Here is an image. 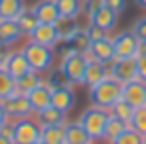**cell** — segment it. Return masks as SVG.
Masks as SVG:
<instances>
[{"label":"cell","instance_id":"22","mask_svg":"<svg viewBox=\"0 0 146 144\" xmlns=\"http://www.w3.org/2000/svg\"><path fill=\"white\" fill-rule=\"evenodd\" d=\"M55 30H57V34H59V42H62V40H70V38H72L80 28H78L76 19L59 17L57 21H55Z\"/></svg>","mask_w":146,"mask_h":144},{"label":"cell","instance_id":"26","mask_svg":"<svg viewBox=\"0 0 146 144\" xmlns=\"http://www.w3.org/2000/svg\"><path fill=\"white\" fill-rule=\"evenodd\" d=\"M59 9V15L62 17H70V19H76L80 11H83V2L80 0H55Z\"/></svg>","mask_w":146,"mask_h":144},{"label":"cell","instance_id":"3","mask_svg":"<svg viewBox=\"0 0 146 144\" xmlns=\"http://www.w3.org/2000/svg\"><path fill=\"white\" fill-rule=\"evenodd\" d=\"M23 55H26V59L30 62V68L36 72H47L53 68V49L51 47H44V44H38L34 40H30L26 47L21 49Z\"/></svg>","mask_w":146,"mask_h":144},{"label":"cell","instance_id":"37","mask_svg":"<svg viewBox=\"0 0 146 144\" xmlns=\"http://www.w3.org/2000/svg\"><path fill=\"white\" fill-rule=\"evenodd\" d=\"M133 34L140 38V40H146V17H140L138 21L133 23Z\"/></svg>","mask_w":146,"mask_h":144},{"label":"cell","instance_id":"46","mask_svg":"<svg viewBox=\"0 0 146 144\" xmlns=\"http://www.w3.org/2000/svg\"><path fill=\"white\" fill-rule=\"evenodd\" d=\"M144 144H146V136H144Z\"/></svg>","mask_w":146,"mask_h":144},{"label":"cell","instance_id":"27","mask_svg":"<svg viewBox=\"0 0 146 144\" xmlns=\"http://www.w3.org/2000/svg\"><path fill=\"white\" fill-rule=\"evenodd\" d=\"M133 110H135V108L131 106V104H127L125 100H119L112 108H110V115L117 117L119 121H123V123H127V125H129V123H131V119H133Z\"/></svg>","mask_w":146,"mask_h":144},{"label":"cell","instance_id":"34","mask_svg":"<svg viewBox=\"0 0 146 144\" xmlns=\"http://www.w3.org/2000/svg\"><path fill=\"white\" fill-rule=\"evenodd\" d=\"M102 7H104V0H83V13L87 15L89 19H91L93 13L100 11Z\"/></svg>","mask_w":146,"mask_h":144},{"label":"cell","instance_id":"13","mask_svg":"<svg viewBox=\"0 0 146 144\" xmlns=\"http://www.w3.org/2000/svg\"><path fill=\"white\" fill-rule=\"evenodd\" d=\"M87 57H95V59H100V62H104V64H108V62H112L114 57V44H112V38L106 36V38H102V40H98V42H91V47H89V51L85 53Z\"/></svg>","mask_w":146,"mask_h":144},{"label":"cell","instance_id":"39","mask_svg":"<svg viewBox=\"0 0 146 144\" xmlns=\"http://www.w3.org/2000/svg\"><path fill=\"white\" fill-rule=\"evenodd\" d=\"M138 78L146 83V57H138Z\"/></svg>","mask_w":146,"mask_h":144},{"label":"cell","instance_id":"14","mask_svg":"<svg viewBox=\"0 0 146 144\" xmlns=\"http://www.w3.org/2000/svg\"><path fill=\"white\" fill-rule=\"evenodd\" d=\"M74 102H76V93H74L72 85L53 89V93H51V106L59 108V110H64V112H70L74 108Z\"/></svg>","mask_w":146,"mask_h":144},{"label":"cell","instance_id":"40","mask_svg":"<svg viewBox=\"0 0 146 144\" xmlns=\"http://www.w3.org/2000/svg\"><path fill=\"white\" fill-rule=\"evenodd\" d=\"M7 55H9V47L7 44H0V68L4 66V62H7Z\"/></svg>","mask_w":146,"mask_h":144},{"label":"cell","instance_id":"15","mask_svg":"<svg viewBox=\"0 0 146 144\" xmlns=\"http://www.w3.org/2000/svg\"><path fill=\"white\" fill-rule=\"evenodd\" d=\"M34 13H36L40 23H53V26H55V21L62 17L55 0H40V2H36L34 4Z\"/></svg>","mask_w":146,"mask_h":144},{"label":"cell","instance_id":"1","mask_svg":"<svg viewBox=\"0 0 146 144\" xmlns=\"http://www.w3.org/2000/svg\"><path fill=\"white\" fill-rule=\"evenodd\" d=\"M121 93H123V83H119L112 76H106L98 85L89 87V100H91V106H100V108L110 110L121 100Z\"/></svg>","mask_w":146,"mask_h":144},{"label":"cell","instance_id":"23","mask_svg":"<svg viewBox=\"0 0 146 144\" xmlns=\"http://www.w3.org/2000/svg\"><path fill=\"white\" fill-rule=\"evenodd\" d=\"M15 21H17V26H19V30H21V34H28V36L34 32V28L40 23L38 17H36V13H34V9H23Z\"/></svg>","mask_w":146,"mask_h":144},{"label":"cell","instance_id":"18","mask_svg":"<svg viewBox=\"0 0 146 144\" xmlns=\"http://www.w3.org/2000/svg\"><path fill=\"white\" fill-rule=\"evenodd\" d=\"M117 19H119V13H114L112 9H108V7H102L100 11L93 13L91 23L98 26V28H102L104 32H110V30L117 26Z\"/></svg>","mask_w":146,"mask_h":144},{"label":"cell","instance_id":"17","mask_svg":"<svg viewBox=\"0 0 146 144\" xmlns=\"http://www.w3.org/2000/svg\"><path fill=\"white\" fill-rule=\"evenodd\" d=\"M21 38V30H19L15 19H0V44H15Z\"/></svg>","mask_w":146,"mask_h":144},{"label":"cell","instance_id":"29","mask_svg":"<svg viewBox=\"0 0 146 144\" xmlns=\"http://www.w3.org/2000/svg\"><path fill=\"white\" fill-rule=\"evenodd\" d=\"M15 91H17V89H15V78L4 70V68H0V100L13 96Z\"/></svg>","mask_w":146,"mask_h":144},{"label":"cell","instance_id":"38","mask_svg":"<svg viewBox=\"0 0 146 144\" xmlns=\"http://www.w3.org/2000/svg\"><path fill=\"white\" fill-rule=\"evenodd\" d=\"M104 7L112 9L114 13H123L127 7V0H104Z\"/></svg>","mask_w":146,"mask_h":144},{"label":"cell","instance_id":"36","mask_svg":"<svg viewBox=\"0 0 146 144\" xmlns=\"http://www.w3.org/2000/svg\"><path fill=\"white\" fill-rule=\"evenodd\" d=\"M15 125H17V121H11V119H7V121L0 125V136L9 138V140H15Z\"/></svg>","mask_w":146,"mask_h":144},{"label":"cell","instance_id":"41","mask_svg":"<svg viewBox=\"0 0 146 144\" xmlns=\"http://www.w3.org/2000/svg\"><path fill=\"white\" fill-rule=\"evenodd\" d=\"M138 57H146V40H140V47H138Z\"/></svg>","mask_w":146,"mask_h":144},{"label":"cell","instance_id":"10","mask_svg":"<svg viewBox=\"0 0 146 144\" xmlns=\"http://www.w3.org/2000/svg\"><path fill=\"white\" fill-rule=\"evenodd\" d=\"M4 70H7L11 76L17 81V78H21L23 74H28L32 68H30V62L26 59V55H23V51H9L7 55V62H4Z\"/></svg>","mask_w":146,"mask_h":144},{"label":"cell","instance_id":"25","mask_svg":"<svg viewBox=\"0 0 146 144\" xmlns=\"http://www.w3.org/2000/svg\"><path fill=\"white\" fill-rule=\"evenodd\" d=\"M40 83H42V78H40V72L30 70L28 74H23L21 78H17V81H15V89H17L19 93H30L34 87H38Z\"/></svg>","mask_w":146,"mask_h":144},{"label":"cell","instance_id":"33","mask_svg":"<svg viewBox=\"0 0 146 144\" xmlns=\"http://www.w3.org/2000/svg\"><path fill=\"white\" fill-rule=\"evenodd\" d=\"M129 127L135 129L138 133H142V136H146V106H140L133 110V119L129 123Z\"/></svg>","mask_w":146,"mask_h":144},{"label":"cell","instance_id":"28","mask_svg":"<svg viewBox=\"0 0 146 144\" xmlns=\"http://www.w3.org/2000/svg\"><path fill=\"white\" fill-rule=\"evenodd\" d=\"M62 42H70V47L74 49L76 53H87L89 51V47H91V40H89V34H87V30H83L80 28L76 34H74L70 40H62Z\"/></svg>","mask_w":146,"mask_h":144},{"label":"cell","instance_id":"9","mask_svg":"<svg viewBox=\"0 0 146 144\" xmlns=\"http://www.w3.org/2000/svg\"><path fill=\"white\" fill-rule=\"evenodd\" d=\"M121 100L131 104L133 108L146 106V83L142 81V78H133V81H129V83H123Z\"/></svg>","mask_w":146,"mask_h":144},{"label":"cell","instance_id":"32","mask_svg":"<svg viewBox=\"0 0 146 144\" xmlns=\"http://www.w3.org/2000/svg\"><path fill=\"white\" fill-rule=\"evenodd\" d=\"M127 123H123V121H119L117 117H112L110 115V119H108V125H106V133H104V138H108V140H114L117 136H121L125 129H127Z\"/></svg>","mask_w":146,"mask_h":144},{"label":"cell","instance_id":"24","mask_svg":"<svg viewBox=\"0 0 146 144\" xmlns=\"http://www.w3.org/2000/svg\"><path fill=\"white\" fill-rule=\"evenodd\" d=\"M23 9V0H0V19H17Z\"/></svg>","mask_w":146,"mask_h":144},{"label":"cell","instance_id":"19","mask_svg":"<svg viewBox=\"0 0 146 144\" xmlns=\"http://www.w3.org/2000/svg\"><path fill=\"white\" fill-rule=\"evenodd\" d=\"M38 123L42 127L64 125V123H66V112L55 108V106H47V108H42V110H38Z\"/></svg>","mask_w":146,"mask_h":144},{"label":"cell","instance_id":"11","mask_svg":"<svg viewBox=\"0 0 146 144\" xmlns=\"http://www.w3.org/2000/svg\"><path fill=\"white\" fill-rule=\"evenodd\" d=\"M108 76V66L104 62H100V59L95 57H87V66H85V76H83V83L89 87L98 85L100 81H104V78Z\"/></svg>","mask_w":146,"mask_h":144},{"label":"cell","instance_id":"6","mask_svg":"<svg viewBox=\"0 0 146 144\" xmlns=\"http://www.w3.org/2000/svg\"><path fill=\"white\" fill-rule=\"evenodd\" d=\"M114 44V55L117 57H138L140 38L133 34V30H123L112 38Z\"/></svg>","mask_w":146,"mask_h":144},{"label":"cell","instance_id":"31","mask_svg":"<svg viewBox=\"0 0 146 144\" xmlns=\"http://www.w3.org/2000/svg\"><path fill=\"white\" fill-rule=\"evenodd\" d=\"M47 85L51 87V89H59V87H68V85H70V81H68L66 72H64L62 68H53V70H49Z\"/></svg>","mask_w":146,"mask_h":144},{"label":"cell","instance_id":"20","mask_svg":"<svg viewBox=\"0 0 146 144\" xmlns=\"http://www.w3.org/2000/svg\"><path fill=\"white\" fill-rule=\"evenodd\" d=\"M93 140L89 133L83 129V125L76 123H66V144H91Z\"/></svg>","mask_w":146,"mask_h":144},{"label":"cell","instance_id":"8","mask_svg":"<svg viewBox=\"0 0 146 144\" xmlns=\"http://www.w3.org/2000/svg\"><path fill=\"white\" fill-rule=\"evenodd\" d=\"M40 131H42V125L38 121H32V119H19L17 125H15V140L13 144H34L36 140H40Z\"/></svg>","mask_w":146,"mask_h":144},{"label":"cell","instance_id":"30","mask_svg":"<svg viewBox=\"0 0 146 144\" xmlns=\"http://www.w3.org/2000/svg\"><path fill=\"white\" fill-rule=\"evenodd\" d=\"M110 144H144V136L138 133L135 129H131V127H127L121 136H117L114 140H110Z\"/></svg>","mask_w":146,"mask_h":144},{"label":"cell","instance_id":"4","mask_svg":"<svg viewBox=\"0 0 146 144\" xmlns=\"http://www.w3.org/2000/svg\"><path fill=\"white\" fill-rule=\"evenodd\" d=\"M108 66V76L117 78L119 83H129L138 78V57H114Z\"/></svg>","mask_w":146,"mask_h":144},{"label":"cell","instance_id":"44","mask_svg":"<svg viewBox=\"0 0 146 144\" xmlns=\"http://www.w3.org/2000/svg\"><path fill=\"white\" fill-rule=\"evenodd\" d=\"M135 2H138V7H142L144 11H146V0H135Z\"/></svg>","mask_w":146,"mask_h":144},{"label":"cell","instance_id":"16","mask_svg":"<svg viewBox=\"0 0 146 144\" xmlns=\"http://www.w3.org/2000/svg\"><path fill=\"white\" fill-rule=\"evenodd\" d=\"M51 93H53V89L47 85V83H40L38 87H34L32 91L28 93V98H30V104H32V108L34 110H42V108H47V106H51Z\"/></svg>","mask_w":146,"mask_h":144},{"label":"cell","instance_id":"43","mask_svg":"<svg viewBox=\"0 0 146 144\" xmlns=\"http://www.w3.org/2000/svg\"><path fill=\"white\" fill-rule=\"evenodd\" d=\"M0 144H13V140H9V138H4V136H0Z\"/></svg>","mask_w":146,"mask_h":144},{"label":"cell","instance_id":"5","mask_svg":"<svg viewBox=\"0 0 146 144\" xmlns=\"http://www.w3.org/2000/svg\"><path fill=\"white\" fill-rule=\"evenodd\" d=\"M0 102H2V106H4V110H7L9 119H15V121H19V119H26L30 112L34 110L32 104H30L28 93L15 91L13 96L4 98V100H0Z\"/></svg>","mask_w":146,"mask_h":144},{"label":"cell","instance_id":"21","mask_svg":"<svg viewBox=\"0 0 146 144\" xmlns=\"http://www.w3.org/2000/svg\"><path fill=\"white\" fill-rule=\"evenodd\" d=\"M40 140H42L44 144H66V123H64V125L42 127Z\"/></svg>","mask_w":146,"mask_h":144},{"label":"cell","instance_id":"12","mask_svg":"<svg viewBox=\"0 0 146 144\" xmlns=\"http://www.w3.org/2000/svg\"><path fill=\"white\" fill-rule=\"evenodd\" d=\"M30 40L53 49V47H57V42H59V34H57V30H55L53 23H38V26L34 28V32L30 34Z\"/></svg>","mask_w":146,"mask_h":144},{"label":"cell","instance_id":"45","mask_svg":"<svg viewBox=\"0 0 146 144\" xmlns=\"http://www.w3.org/2000/svg\"><path fill=\"white\" fill-rule=\"evenodd\" d=\"M34 144H44V142H42V140H36V142H34Z\"/></svg>","mask_w":146,"mask_h":144},{"label":"cell","instance_id":"2","mask_svg":"<svg viewBox=\"0 0 146 144\" xmlns=\"http://www.w3.org/2000/svg\"><path fill=\"white\" fill-rule=\"evenodd\" d=\"M110 119V110L108 108H100V106H91L80 115L78 123L83 125V129L89 133L91 140H100L106 133V125Z\"/></svg>","mask_w":146,"mask_h":144},{"label":"cell","instance_id":"35","mask_svg":"<svg viewBox=\"0 0 146 144\" xmlns=\"http://www.w3.org/2000/svg\"><path fill=\"white\" fill-rule=\"evenodd\" d=\"M85 30H87L89 40H91V42H98V40H102V38H106V36H108V32H104L102 28L93 26V23H89V28H85Z\"/></svg>","mask_w":146,"mask_h":144},{"label":"cell","instance_id":"42","mask_svg":"<svg viewBox=\"0 0 146 144\" xmlns=\"http://www.w3.org/2000/svg\"><path fill=\"white\" fill-rule=\"evenodd\" d=\"M9 119V115H7V110H4V106H2V102H0V125H2L4 121Z\"/></svg>","mask_w":146,"mask_h":144},{"label":"cell","instance_id":"7","mask_svg":"<svg viewBox=\"0 0 146 144\" xmlns=\"http://www.w3.org/2000/svg\"><path fill=\"white\" fill-rule=\"evenodd\" d=\"M85 66H87V55H85V53H74V55L62 59V64H59V68L66 72L70 85H80V83H83Z\"/></svg>","mask_w":146,"mask_h":144}]
</instances>
